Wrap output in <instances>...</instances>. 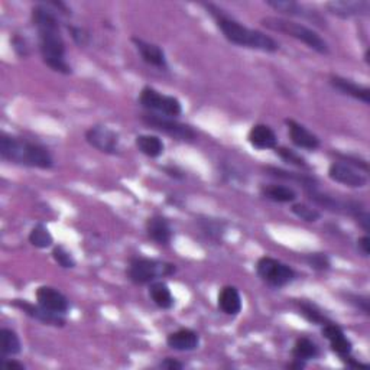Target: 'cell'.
<instances>
[{"label": "cell", "mask_w": 370, "mask_h": 370, "mask_svg": "<svg viewBox=\"0 0 370 370\" xmlns=\"http://www.w3.org/2000/svg\"><path fill=\"white\" fill-rule=\"evenodd\" d=\"M292 356L302 362L314 360L320 356V347L308 337H299L292 347Z\"/></svg>", "instance_id": "obj_27"}, {"label": "cell", "mask_w": 370, "mask_h": 370, "mask_svg": "<svg viewBox=\"0 0 370 370\" xmlns=\"http://www.w3.org/2000/svg\"><path fill=\"white\" fill-rule=\"evenodd\" d=\"M52 257L55 262L64 269H73L77 265L71 252H69L64 246H55L52 249Z\"/></svg>", "instance_id": "obj_35"}, {"label": "cell", "mask_w": 370, "mask_h": 370, "mask_svg": "<svg viewBox=\"0 0 370 370\" xmlns=\"http://www.w3.org/2000/svg\"><path fill=\"white\" fill-rule=\"evenodd\" d=\"M139 103L149 113H157L173 119L183 113V104L177 97L162 94L155 89H152V87H143L139 94Z\"/></svg>", "instance_id": "obj_7"}, {"label": "cell", "mask_w": 370, "mask_h": 370, "mask_svg": "<svg viewBox=\"0 0 370 370\" xmlns=\"http://www.w3.org/2000/svg\"><path fill=\"white\" fill-rule=\"evenodd\" d=\"M347 299H349L350 304H353V306L363 311L366 315H369V298L366 297H362V295H347Z\"/></svg>", "instance_id": "obj_37"}, {"label": "cell", "mask_w": 370, "mask_h": 370, "mask_svg": "<svg viewBox=\"0 0 370 370\" xmlns=\"http://www.w3.org/2000/svg\"><path fill=\"white\" fill-rule=\"evenodd\" d=\"M132 42L135 43V47L142 58V61L150 67H155L158 70H166L168 69V61L164 50L157 45V43L146 42L139 38H132Z\"/></svg>", "instance_id": "obj_15"}, {"label": "cell", "mask_w": 370, "mask_h": 370, "mask_svg": "<svg viewBox=\"0 0 370 370\" xmlns=\"http://www.w3.org/2000/svg\"><path fill=\"white\" fill-rule=\"evenodd\" d=\"M219 310L226 315H237L242 311V297L236 287H223L217 298Z\"/></svg>", "instance_id": "obj_22"}, {"label": "cell", "mask_w": 370, "mask_h": 370, "mask_svg": "<svg viewBox=\"0 0 370 370\" xmlns=\"http://www.w3.org/2000/svg\"><path fill=\"white\" fill-rule=\"evenodd\" d=\"M321 334L325 340H329L332 350L341 359V360H347L353 357V343L352 340L346 336L344 330L340 327V325L334 324V322H327L322 325L321 329Z\"/></svg>", "instance_id": "obj_10"}, {"label": "cell", "mask_w": 370, "mask_h": 370, "mask_svg": "<svg viewBox=\"0 0 370 370\" xmlns=\"http://www.w3.org/2000/svg\"><path fill=\"white\" fill-rule=\"evenodd\" d=\"M288 126V135L291 142L299 148L306 150H315L320 148L321 142L317 135H314L311 130H308L306 126L295 122L294 119H287L285 120Z\"/></svg>", "instance_id": "obj_16"}, {"label": "cell", "mask_w": 370, "mask_h": 370, "mask_svg": "<svg viewBox=\"0 0 370 370\" xmlns=\"http://www.w3.org/2000/svg\"><path fill=\"white\" fill-rule=\"evenodd\" d=\"M260 194H262V197H265L266 200H271L279 204L294 203L298 199V194L294 188L288 185H280V184L262 185V188H260Z\"/></svg>", "instance_id": "obj_23"}, {"label": "cell", "mask_w": 370, "mask_h": 370, "mask_svg": "<svg viewBox=\"0 0 370 370\" xmlns=\"http://www.w3.org/2000/svg\"><path fill=\"white\" fill-rule=\"evenodd\" d=\"M200 229L203 230V233L213 239V241L219 242L222 241V237L226 233V223H223L222 220H217V219H210V217H206V219H200L199 220Z\"/></svg>", "instance_id": "obj_30"}, {"label": "cell", "mask_w": 370, "mask_h": 370, "mask_svg": "<svg viewBox=\"0 0 370 370\" xmlns=\"http://www.w3.org/2000/svg\"><path fill=\"white\" fill-rule=\"evenodd\" d=\"M260 24H262L269 31L284 34V35L291 36V38H294L302 43H306L308 48L314 50L315 52H318L321 55L330 54V47H329L327 41H325L313 28H308L306 25L298 24V22H294L290 19L273 17V16L264 17L262 20H260Z\"/></svg>", "instance_id": "obj_4"}, {"label": "cell", "mask_w": 370, "mask_h": 370, "mask_svg": "<svg viewBox=\"0 0 370 370\" xmlns=\"http://www.w3.org/2000/svg\"><path fill=\"white\" fill-rule=\"evenodd\" d=\"M327 10L341 19H349L356 16H367L370 12V3L366 0H333L325 5Z\"/></svg>", "instance_id": "obj_14"}, {"label": "cell", "mask_w": 370, "mask_h": 370, "mask_svg": "<svg viewBox=\"0 0 370 370\" xmlns=\"http://www.w3.org/2000/svg\"><path fill=\"white\" fill-rule=\"evenodd\" d=\"M2 364L3 367L6 369H15V370H24L25 369V364L20 363L15 359H6V357H2Z\"/></svg>", "instance_id": "obj_40"}, {"label": "cell", "mask_w": 370, "mask_h": 370, "mask_svg": "<svg viewBox=\"0 0 370 370\" xmlns=\"http://www.w3.org/2000/svg\"><path fill=\"white\" fill-rule=\"evenodd\" d=\"M0 350H2V357H13L22 352L20 339L13 330H0Z\"/></svg>", "instance_id": "obj_28"}, {"label": "cell", "mask_w": 370, "mask_h": 370, "mask_svg": "<svg viewBox=\"0 0 370 370\" xmlns=\"http://www.w3.org/2000/svg\"><path fill=\"white\" fill-rule=\"evenodd\" d=\"M69 31H70L71 38L74 39V42L78 43L80 47L87 45V42H89V34H87L85 29L76 28V27H69Z\"/></svg>", "instance_id": "obj_36"}, {"label": "cell", "mask_w": 370, "mask_h": 370, "mask_svg": "<svg viewBox=\"0 0 370 370\" xmlns=\"http://www.w3.org/2000/svg\"><path fill=\"white\" fill-rule=\"evenodd\" d=\"M357 249L366 257L370 255V239H369L367 234L359 239V241H357Z\"/></svg>", "instance_id": "obj_39"}, {"label": "cell", "mask_w": 370, "mask_h": 370, "mask_svg": "<svg viewBox=\"0 0 370 370\" xmlns=\"http://www.w3.org/2000/svg\"><path fill=\"white\" fill-rule=\"evenodd\" d=\"M149 297L161 310H171L176 306V298L164 280H155L149 284Z\"/></svg>", "instance_id": "obj_24"}, {"label": "cell", "mask_w": 370, "mask_h": 370, "mask_svg": "<svg viewBox=\"0 0 370 370\" xmlns=\"http://www.w3.org/2000/svg\"><path fill=\"white\" fill-rule=\"evenodd\" d=\"M166 344L172 350L177 352H192L199 349L200 336L191 329H180L166 337Z\"/></svg>", "instance_id": "obj_19"}, {"label": "cell", "mask_w": 370, "mask_h": 370, "mask_svg": "<svg viewBox=\"0 0 370 370\" xmlns=\"http://www.w3.org/2000/svg\"><path fill=\"white\" fill-rule=\"evenodd\" d=\"M299 313H301V315H302L304 318H306L307 321H310V322H313V324H317V325H321V327H322L324 324L330 322V320H329L327 317H325V315H324V314H322V313L314 306V304L307 302V301L299 302Z\"/></svg>", "instance_id": "obj_31"}, {"label": "cell", "mask_w": 370, "mask_h": 370, "mask_svg": "<svg viewBox=\"0 0 370 370\" xmlns=\"http://www.w3.org/2000/svg\"><path fill=\"white\" fill-rule=\"evenodd\" d=\"M330 84L334 90L340 92L344 96H349L355 100H359L364 104H370V90L369 87L359 85L352 80L343 78L340 76H332L330 77Z\"/></svg>", "instance_id": "obj_18"}, {"label": "cell", "mask_w": 370, "mask_h": 370, "mask_svg": "<svg viewBox=\"0 0 370 370\" xmlns=\"http://www.w3.org/2000/svg\"><path fill=\"white\" fill-rule=\"evenodd\" d=\"M275 152H276V155L282 159V161H285L287 164L290 165H294L297 168H301V169H308V164L306 162V159H304L301 155H298L295 150L292 149H288V148H275Z\"/></svg>", "instance_id": "obj_33"}, {"label": "cell", "mask_w": 370, "mask_h": 370, "mask_svg": "<svg viewBox=\"0 0 370 370\" xmlns=\"http://www.w3.org/2000/svg\"><path fill=\"white\" fill-rule=\"evenodd\" d=\"M290 369H304L306 367V362H302V360H298V359H294V363L288 364Z\"/></svg>", "instance_id": "obj_42"}, {"label": "cell", "mask_w": 370, "mask_h": 370, "mask_svg": "<svg viewBox=\"0 0 370 370\" xmlns=\"http://www.w3.org/2000/svg\"><path fill=\"white\" fill-rule=\"evenodd\" d=\"M304 260L308 264V266L314 271H318V272H324V271H329L330 266H332V262H330V257L325 255V253H308L306 257H304Z\"/></svg>", "instance_id": "obj_34"}, {"label": "cell", "mask_w": 370, "mask_h": 370, "mask_svg": "<svg viewBox=\"0 0 370 370\" xmlns=\"http://www.w3.org/2000/svg\"><path fill=\"white\" fill-rule=\"evenodd\" d=\"M265 171L269 173L271 177H275V178H279V180H285V181L298 183L306 190L317 187V180L314 177L306 176V173H297V172L285 171V169H280V168H276V166H266Z\"/></svg>", "instance_id": "obj_26"}, {"label": "cell", "mask_w": 370, "mask_h": 370, "mask_svg": "<svg viewBox=\"0 0 370 370\" xmlns=\"http://www.w3.org/2000/svg\"><path fill=\"white\" fill-rule=\"evenodd\" d=\"M0 157L5 161L31 168L51 169L54 166V158L45 146L5 134L0 136Z\"/></svg>", "instance_id": "obj_3"}, {"label": "cell", "mask_w": 370, "mask_h": 370, "mask_svg": "<svg viewBox=\"0 0 370 370\" xmlns=\"http://www.w3.org/2000/svg\"><path fill=\"white\" fill-rule=\"evenodd\" d=\"M36 302L45 310L65 315L70 310V301L59 290L48 285H42L35 292Z\"/></svg>", "instance_id": "obj_13"}, {"label": "cell", "mask_w": 370, "mask_h": 370, "mask_svg": "<svg viewBox=\"0 0 370 370\" xmlns=\"http://www.w3.org/2000/svg\"><path fill=\"white\" fill-rule=\"evenodd\" d=\"M164 171L168 173V176L171 178H176V180H184L185 177V173L183 171H180L178 168H173V166H166L164 168Z\"/></svg>", "instance_id": "obj_41"}, {"label": "cell", "mask_w": 370, "mask_h": 370, "mask_svg": "<svg viewBox=\"0 0 370 370\" xmlns=\"http://www.w3.org/2000/svg\"><path fill=\"white\" fill-rule=\"evenodd\" d=\"M85 141L90 146L106 155H118L120 152L119 135L107 126H93L85 132Z\"/></svg>", "instance_id": "obj_9"}, {"label": "cell", "mask_w": 370, "mask_h": 370, "mask_svg": "<svg viewBox=\"0 0 370 370\" xmlns=\"http://www.w3.org/2000/svg\"><path fill=\"white\" fill-rule=\"evenodd\" d=\"M256 273L272 288H284L297 278V272L290 265L271 256H262L257 260Z\"/></svg>", "instance_id": "obj_6"}, {"label": "cell", "mask_w": 370, "mask_h": 370, "mask_svg": "<svg viewBox=\"0 0 370 370\" xmlns=\"http://www.w3.org/2000/svg\"><path fill=\"white\" fill-rule=\"evenodd\" d=\"M177 272V266L164 260L134 257L127 266V278L135 285H149L161 278H168Z\"/></svg>", "instance_id": "obj_5"}, {"label": "cell", "mask_w": 370, "mask_h": 370, "mask_svg": "<svg viewBox=\"0 0 370 370\" xmlns=\"http://www.w3.org/2000/svg\"><path fill=\"white\" fill-rule=\"evenodd\" d=\"M266 5L272 8L273 10L282 13V15H288V16H295V17H306L313 20L314 24L321 25V17L307 6H304L301 3L292 2V0H268Z\"/></svg>", "instance_id": "obj_17"}, {"label": "cell", "mask_w": 370, "mask_h": 370, "mask_svg": "<svg viewBox=\"0 0 370 370\" xmlns=\"http://www.w3.org/2000/svg\"><path fill=\"white\" fill-rule=\"evenodd\" d=\"M135 143L141 154L148 158H159L165 150L162 139L155 135H139L136 136Z\"/></svg>", "instance_id": "obj_25"}, {"label": "cell", "mask_w": 370, "mask_h": 370, "mask_svg": "<svg viewBox=\"0 0 370 370\" xmlns=\"http://www.w3.org/2000/svg\"><path fill=\"white\" fill-rule=\"evenodd\" d=\"M204 6L214 17L217 28L222 31V34L230 43H234L237 47H245L264 52H276L279 50V43L265 32L250 29L242 25L241 22L227 16L222 9L215 8L214 5Z\"/></svg>", "instance_id": "obj_2"}, {"label": "cell", "mask_w": 370, "mask_h": 370, "mask_svg": "<svg viewBox=\"0 0 370 370\" xmlns=\"http://www.w3.org/2000/svg\"><path fill=\"white\" fill-rule=\"evenodd\" d=\"M161 369H166V370H181L184 369V363L178 362L177 359H172V357H166L159 363Z\"/></svg>", "instance_id": "obj_38"}, {"label": "cell", "mask_w": 370, "mask_h": 370, "mask_svg": "<svg viewBox=\"0 0 370 370\" xmlns=\"http://www.w3.org/2000/svg\"><path fill=\"white\" fill-rule=\"evenodd\" d=\"M291 211L298 217V219L307 222V223H315V222H318L321 219V213L317 208L310 207V206L304 204V203L292 204Z\"/></svg>", "instance_id": "obj_32"}, {"label": "cell", "mask_w": 370, "mask_h": 370, "mask_svg": "<svg viewBox=\"0 0 370 370\" xmlns=\"http://www.w3.org/2000/svg\"><path fill=\"white\" fill-rule=\"evenodd\" d=\"M248 141L255 149H260V150L275 149L278 145V136L273 132V129L264 123H257L252 126V129L249 130Z\"/></svg>", "instance_id": "obj_21"}, {"label": "cell", "mask_w": 370, "mask_h": 370, "mask_svg": "<svg viewBox=\"0 0 370 370\" xmlns=\"http://www.w3.org/2000/svg\"><path fill=\"white\" fill-rule=\"evenodd\" d=\"M12 306L17 310H20L24 314H27L29 318L36 320L39 322H42L43 325H52V327H64L65 325V317L61 314H55L51 313L48 310H45L43 307H41L39 304H31L25 299H13L12 301Z\"/></svg>", "instance_id": "obj_12"}, {"label": "cell", "mask_w": 370, "mask_h": 370, "mask_svg": "<svg viewBox=\"0 0 370 370\" xmlns=\"http://www.w3.org/2000/svg\"><path fill=\"white\" fill-rule=\"evenodd\" d=\"M31 17L38 31L42 61L55 73L71 74L73 70L65 55V42L61 35L57 10L48 3H41L32 8Z\"/></svg>", "instance_id": "obj_1"}, {"label": "cell", "mask_w": 370, "mask_h": 370, "mask_svg": "<svg viewBox=\"0 0 370 370\" xmlns=\"http://www.w3.org/2000/svg\"><path fill=\"white\" fill-rule=\"evenodd\" d=\"M146 233L150 241L158 245H169L172 241V227L162 215H152L146 220Z\"/></svg>", "instance_id": "obj_20"}, {"label": "cell", "mask_w": 370, "mask_h": 370, "mask_svg": "<svg viewBox=\"0 0 370 370\" xmlns=\"http://www.w3.org/2000/svg\"><path fill=\"white\" fill-rule=\"evenodd\" d=\"M142 120L146 126L159 130V132H164L168 136H172L177 141L192 142L195 138H197L192 127L181 122H177L173 118H168V116H162L157 113H148L142 116Z\"/></svg>", "instance_id": "obj_8"}, {"label": "cell", "mask_w": 370, "mask_h": 370, "mask_svg": "<svg viewBox=\"0 0 370 370\" xmlns=\"http://www.w3.org/2000/svg\"><path fill=\"white\" fill-rule=\"evenodd\" d=\"M329 177L332 181L350 188H363L367 185V177L363 176L360 169L346 162H333L329 168Z\"/></svg>", "instance_id": "obj_11"}, {"label": "cell", "mask_w": 370, "mask_h": 370, "mask_svg": "<svg viewBox=\"0 0 370 370\" xmlns=\"http://www.w3.org/2000/svg\"><path fill=\"white\" fill-rule=\"evenodd\" d=\"M28 241L32 246L38 249H48L54 243V237L50 233V230L43 225H36L28 236Z\"/></svg>", "instance_id": "obj_29"}]
</instances>
